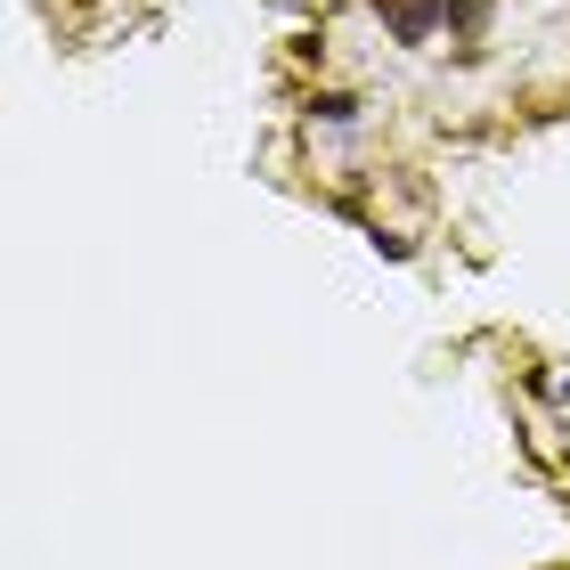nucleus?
Masks as SVG:
<instances>
[{
	"instance_id": "f257e3e1",
	"label": "nucleus",
	"mask_w": 570,
	"mask_h": 570,
	"mask_svg": "<svg viewBox=\"0 0 570 570\" xmlns=\"http://www.w3.org/2000/svg\"><path fill=\"white\" fill-rule=\"evenodd\" d=\"M449 17V0H383V24H392V41H432V24Z\"/></svg>"
},
{
	"instance_id": "f03ea898",
	"label": "nucleus",
	"mask_w": 570,
	"mask_h": 570,
	"mask_svg": "<svg viewBox=\"0 0 570 570\" xmlns=\"http://www.w3.org/2000/svg\"><path fill=\"white\" fill-rule=\"evenodd\" d=\"M449 24H456V33H481V24H489V0H449Z\"/></svg>"
}]
</instances>
